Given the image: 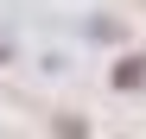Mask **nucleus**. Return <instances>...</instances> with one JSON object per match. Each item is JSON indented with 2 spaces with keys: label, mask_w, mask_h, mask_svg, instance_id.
Wrapping results in <instances>:
<instances>
[{
  "label": "nucleus",
  "mask_w": 146,
  "mask_h": 139,
  "mask_svg": "<svg viewBox=\"0 0 146 139\" xmlns=\"http://www.w3.org/2000/svg\"><path fill=\"white\" fill-rule=\"evenodd\" d=\"M0 57H7V51H0Z\"/></svg>",
  "instance_id": "nucleus-1"
}]
</instances>
